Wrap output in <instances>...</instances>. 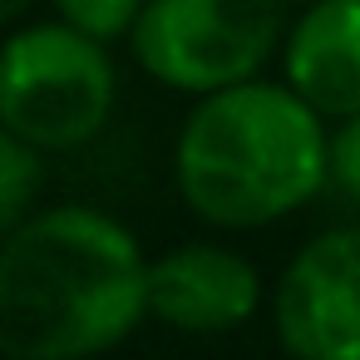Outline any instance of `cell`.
<instances>
[{"instance_id":"3","label":"cell","mask_w":360,"mask_h":360,"mask_svg":"<svg viewBox=\"0 0 360 360\" xmlns=\"http://www.w3.org/2000/svg\"><path fill=\"white\" fill-rule=\"evenodd\" d=\"M119 99V75L104 40L65 25H25L6 40L0 70V124L45 153L89 143Z\"/></svg>"},{"instance_id":"7","label":"cell","mask_w":360,"mask_h":360,"mask_svg":"<svg viewBox=\"0 0 360 360\" xmlns=\"http://www.w3.org/2000/svg\"><path fill=\"white\" fill-rule=\"evenodd\" d=\"M286 84L321 114H360V0H311L286 35Z\"/></svg>"},{"instance_id":"8","label":"cell","mask_w":360,"mask_h":360,"mask_svg":"<svg viewBox=\"0 0 360 360\" xmlns=\"http://www.w3.org/2000/svg\"><path fill=\"white\" fill-rule=\"evenodd\" d=\"M45 148L25 143L20 134L6 129V139H0V227H20L30 217V202L45 183V163H40Z\"/></svg>"},{"instance_id":"6","label":"cell","mask_w":360,"mask_h":360,"mask_svg":"<svg viewBox=\"0 0 360 360\" xmlns=\"http://www.w3.org/2000/svg\"><path fill=\"white\" fill-rule=\"evenodd\" d=\"M262 306L257 266L222 242H183L148 266V316L178 335H227Z\"/></svg>"},{"instance_id":"1","label":"cell","mask_w":360,"mask_h":360,"mask_svg":"<svg viewBox=\"0 0 360 360\" xmlns=\"http://www.w3.org/2000/svg\"><path fill=\"white\" fill-rule=\"evenodd\" d=\"M148 257L99 207H45L0 247V350L15 360H84L148 316Z\"/></svg>"},{"instance_id":"10","label":"cell","mask_w":360,"mask_h":360,"mask_svg":"<svg viewBox=\"0 0 360 360\" xmlns=\"http://www.w3.org/2000/svg\"><path fill=\"white\" fill-rule=\"evenodd\" d=\"M330 178L360 198V114L340 119V129L330 134Z\"/></svg>"},{"instance_id":"5","label":"cell","mask_w":360,"mask_h":360,"mask_svg":"<svg viewBox=\"0 0 360 360\" xmlns=\"http://www.w3.org/2000/svg\"><path fill=\"white\" fill-rule=\"evenodd\" d=\"M271 326L301 360H360V227H330L286 262Z\"/></svg>"},{"instance_id":"4","label":"cell","mask_w":360,"mask_h":360,"mask_svg":"<svg viewBox=\"0 0 360 360\" xmlns=\"http://www.w3.org/2000/svg\"><path fill=\"white\" fill-rule=\"evenodd\" d=\"M139 65L178 94H217L257 79L276 55V0H143L134 25Z\"/></svg>"},{"instance_id":"2","label":"cell","mask_w":360,"mask_h":360,"mask_svg":"<svg viewBox=\"0 0 360 360\" xmlns=\"http://www.w3.org/2000/svg\"><path fill=\"white\" fill-rule=\"evenodd\" d=\"M173 178L202 222L247 232L291 217L321 193L330 139L291 84L257 75L198 99L173 148Z\"/></svg>"},{"instance_id":"9","label":"cell","mask_w":360,"mask_h":360,"mask_svg":"<svg viewBox=\"0 0 360 360\" xmlns=\"http://www.w3.org/2000/svg\"><path fill=\"white\" fill-rule=\"evenodd\" d=\"M55 15L94 40H119V35H134L139 15H143V0H50Z\"/></svg>"},{"instance_id":"11","label":"cell","mask_w":360,"mask_h":360,"mask_svg":"<svg viewBox=\"0 0 360 360\" xmlns=\"http://www.w3.org/2000/svg\"><path fill=\"white\" fill-rule=\"evenodd\" d=\"M25 6H30V0H0V15H6V20H15Z\"/></svg>"}]
</instances>
